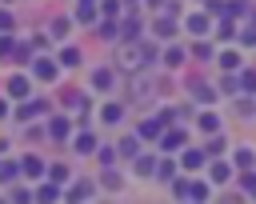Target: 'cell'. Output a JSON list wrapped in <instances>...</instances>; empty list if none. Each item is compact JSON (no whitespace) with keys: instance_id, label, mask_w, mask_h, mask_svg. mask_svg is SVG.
<instances>
[{"instance_id":"obj_31","label":"cell","mask_w":256,"mask_h":204,"mask_svg":"<svg viewBox=\"0 0 256 204\" xmlns=\"http://www.w3.org/2000/svg\"><path fill=\"white\" fill-rule=\"evenodd\" d=\"M156 180H172V164H168V160L156 164Z\"/></svg>"},{"instance_id":"obj_22","label":"cell","mask_w":256,"mask_h":204,"mask_svg":"<svg viewBox=\"0 0 256 204\" xmlns=\"http://www.w3.org/2000/svg\"><path fill=\"white\" fill-rule=\"evenodd\" d=\"M116 148H120V156H124V160H132V156H140V136H124Z\"/></svg>"},{"instance_id":"obj_26","label":"cell","mask_w":256,"mask_h":204,"mask_svg":"<svg viewBox=\"0 0 256 204\" xmlns=\"http://www.w3.org/2000/svg\"><path fill=\"white\" fill-rule=\"evenodd\" d=\"M100 180H104V188H120V184H124V176H120L116 168H104V176H100Z\"/></svg>"},{"instance_id":"obj_3","label":"cell","mask_w":256,"mask_h":204,"mask_svg":"<svg viewBox=\"0 0 256 204\" xmlns=\"http://www.w3.org/2000/svg\"><path fill=\"white\" fill-rule=\"evenodd\" d=\"M72 136H76V120L60 108V112H52L48 116V140L52 144H72Z\"/></svg>"},{"instance_id":"obj_19","label":"cell","mask_w":256,"mask_h":204,"mask_svg":"<svg viewBox=\"0 0 256 204\" xmlns=\"http://www.w3.org/2000/svg\"><path fill=\"white\" fill-rule=\"evenodd\" d=\"M48 180H56V184H68V180H72V168H68L64 160H48Z\"/></svg>"},{"instance_id":"obj_32","label":"cell","mask_w":256,"mask_h":204,"mask_svg":"<svg viewBox=\"0 0 256 204\" xmlns=\"http://www.w3.org/2000/svg\"><path fill=\"white\" fill-rule=\"evenodd\" d=\"M192 56H196V60H208V56H212V44H196Z\"/></svg>"},{"instance_id":"obj_21","label":"cell","mask_w":256,"mask_h":204,"mask_svg":"<svg viewBox=\"0 0 256 204\" xmlns=\"http://www.w3.org/2000/svg\"><path fill=\"white\" fill-rule=\"evenodd\" d=\"M172 32H176V24H172L168 16H156V24H152V36H156V40H168Z\"/></svg>"},{"instance_id":"obj_13","label":"cell","mask_w":256,"mask_h":204,"mask_svg":"<svg viewBox=\"0 0 256 204\" xmlns=\"http://www.w3.org/2000/svg\"><path fill=\"white\" fill-rule=\"evenodd\" d=\"M4 200H12V204H28V200H36V188L32 184H24V180H16L12 188H8V196Z\"/></svg>"},{"instance_id":"obj_20","label":"cell","mask_w":256,"mask_h":204,"mask_svg":"<svg viewBox=\"0 0 256 204\" xmlns=\"http://www.w3.org/2000/svg\"><path fill=\"white\" fill-rule=\"evenodd\" d=\"M120 40H128V44H132V40H140V20H136V16L120 20Z\"/></svg>"},{"instance_id":"obj_34","label":"cell","mask_w":256,"mask_h":204,"mask_svg":"<svg viewBox=\"0 0 256 204\" xmlns=\"http://www.w3.org/2000/svg\"><path fill=\"white\" fill-rule=\"evenodd\" d=\"M8 148H12V144H8V136H0V156H4Z\"/></svg>"},{"instance_id":"obj_33","label":"cell","mask_w":256,"mask_h":204,"mask_svg":"<svg viewBox=\"0 0 256 204\" xmlns=\"http://www.w3.org/2000/svg\"><path fill=\"white\" fill-rule=\"evenodd\" d=\"M200 160H204V156H200V152H196V148H188V156H184V164H188V168H196V164H200Z\"/></svg>"},{"instance_id":"obj_30","label":"cell","mask_w":256,"mask_h":204,"mask_svg":"<svg viewBox=\"0 0 256 204\" xmlns=\"http://www.w3.org/2000/svg\"><path fill=\"white\" fill-rule=\"evenodd\" d=\"M4 120H12V100L0 92V124H4Z\"/></svg>"},{"instance_id":"obj_23","label":"cell","mask_w":256,"mask_h":204,"mask_svg":"<svg viewBox=\"0 0 256 204\" xmlns=\"http://www.w3.org/2000/svg\"><path fill=\"white\" fill-rule=\"evenodd\" d=\"M164 64H168V68H180V64H184V48L168 44V48H164Z\"/></svg>"},{"instance_id":"obj_12","label":"cell","mask_w":256,"mask_h":204,"mask_svg":"<svg viewBox=\"0 0 256 204\" xmlns=\"http://www.w3.org/2000/svg\"><path fill=\"white\" fill-rule=\"evenodd\" d=\"M100 16H104V12H100V4H76V12H72V20H76V24H84V28H96V24H100Z\"/></svg>"},{"instance_id":"obj_14","label":"cell","mask_w":256,"mask_h":204,"mask_svg":"<svg viewBox=\"0 0 256 204\" xmlns=\"http://www.w3.org/2000/svg\"><path fill=\"white\" fill-rule=\"evenodd\" d=\"M96 120H100V124H108V128H116V124L124 120V104H104V108L96 112Z\"/></svg>"},{"instance_id":"obj_10","label":"cell","mask_w":256,"mask_h":204,"mask_svg":"<svg viewBox=\"0 0 256 204\" xmlns=\"http://www.w3.org/2000/svg\"><path fill=\"white\" fill-rule=\"evenodd\" d=\"M72 28H76L72 16H52V20H48V36H52L56 44H64V40L72 36Z\"/></svg>"},{"instance_id":"obj_18","label":"cell","mask_w":256,"mask_h":204,"mask_svg":"<svg viewBox=\"0 0 256 204\" xmlns=\"http://www.w3.org/2000/svg\"><path fill=\"white\" fill-rule=\"evenodd\" d=\"M116 160H120V148H116V144H100V148H96V164H100V168H112Z\"/></svg>"},{"instance_id":"obj_36","label":"cell","mask_w":256,"mask_h":204,"mask_svg":"<svg viewBox=\"0 0 256 204\" xmlns=\"http://www.w3.org/2000/svg\"><path fill=\"white\" fill-rule=\"evenodd\" d=\"M76 4H100V0H76Z\"/></svg>"},{"instance_id":"obj_35","label":"cell","mask_w":256,"mask_h":204,"mask_svg":"<svg viewBox=\"0 0 256 204\" xmlns=\"http://www.w3.org/2000/svg\"><path fill=\"white\" fill-rule=\"evenodd\" d=\"M148 8H164V0H148Z\"/></svg>"},{"instance_id":"obj_16","label":"cell","mask_w":256,"mask_h":204,"mask_svg":"<svg viewBox=\"0 0 256 204\" xmlns=\"http://www.w3.org/2000/svg\"><path fill=\"white\" fill-rule=\"evenodd\" d=\"M16 44H20V36H16V32H0V64H8V68H12V52H16Z\"/></svg>"},{"instance_id":"obj_29","label":"cell","mask_w":256,"mask_h":204,"mask_svg":"<svg viewBox=\"0 0 256 204\" xmlns=\"http://www.w3.org/2000/svg\"><path fill=\"white\" fill-rule=\"evenodd\" d=\"M100 12L104 16H120V0H100Z\"/></svg>"},{"instance_id":"obj_2","label":"cell","mask_w":256,"mask_h":204,"mask_svg":"<svg viewBox=\"0 0 256 204\" xmlns=\"http://www.w3.org/2000/svg\"><path fill=\"white\" fill-rule=\"evenodd\" d=\"M12 104L16 100H28V96H36V80H32V72L28 68H12L8 76H4V88H0Z\"/></svg>"},{"instance_id":"obj_28","label":"cell","mask_w":256,"mask_h":204,"mask_svg":"<svg viewBox=\"0 0 256 204\" xmlns=\"http://www.w3.org/2000/svg\"><path fill=\"white\" fill-rule=\"evenodd\" d=\"M200 128H204V132H216V128H220V120H216L212 112H204V116H200Z\"/></svg>"},{"instance_id":"obj_5","label":"cell","mask_w":256,"mask_h":204,"mask_svg":"<svg viewBox=\"0 0 256 204\" xmlns=\"http://www.w3.org/2000/svg\"><path fill=\"white\" fill-rule=\"evenodd\" d=\"M20 172H24V180L36 184V180L48 176V160H44L40 152H24V156H20Z\"/></svg>"},{"instance_id":"obj_27","label":"cell","mask_w":256,"mask_h":204,"mask_svg":"<svg viewBox=\"0 0 256 204\" xmlns=\"http://www.w3.org/2000/svg\"><path fill=\"white\" fill-rule=\"evenodd\" d=\"M188 28H192V32H204V28H208V16H200V12L188 16Z\"/></svg>"},{"instance_id":"obj_8","label":"cell","mask_w":256,"mask_h":204,"mask_svg":"<svg viewBox=\"0 0 256 204\" xmlns=\"http://www.w3.org/2000/svg\"><path fill=\"white\" fill-rule=\"evenodd\" d=\"M16 180H24V172H20V156H0V188H12Z\"/></svg>"},{"instance_id":"obj_1","label":"cell","mask_w":256,"mask_h":204,"mask_svg":"<svg viewBox=\"0 0 256 204\" xmlns=\"http://www.w3.org/2000/svg\"><path fill=\"white\" fill-rule=\"evenodd\" d=\"M52 116V100L48 96H28V100H16L12 104V124H32V120H48Z\"/></svg>"},{"instance_id":"obj_15","label":"cell","mask_w":256,"mask_h":204,"mask_svg":"<svg viewBox=\"0 0 256 204\" xmlns=\"http://www.w3.org/2000/svg\"><path fill=\"white\" fill-rule=\"evenodd\" d=\"M132 172H136V176H156V156H152V152L132 156Z\"/></svg>"},{"instance_id":"obj_24","label":"cell","mask_w":256,"mask_h":204,"mask_svg":"<svg viewBox=\"0 0 256 204\" xmlns=\"http://www.w3.org/2000/svg\"><path fill=\"white\" fill-rule=\"evenodd\" d=\"M0 32H16V16L8 4H0Z\"/></svg>"},{"instance_id":"obj_25","label":"cell","mask_w":256,"mask_h":204,"mask_svg":"<svg viewBox=\"0 0 256 204\" xmlns=\"http://www.w3.org/2000/svg\"><path fill=\"white\" fill-rule=\"evenodd\" d=\"M180 144H184V132H180V128H176V132H164V136H160V148H180Z\"/></svg>"},{"instance_id":"obj_4","label":"cell","mask_w":256,"mask_h":204,"mask_svg":"<svg viewBox=\"0 0 256 204\" xmlns=\"http://www.w3.org/2000/svg\"><path fill=\"white\" fill-rule=\"evenodd\" d=\"M28 72H32L36 84H56V80H60V60H56V56H36V60L28 64Z\"/></svg>"},{"instance_id":"obj_9","label":"cell","mask_w":256,"mask_h":204,"mask_svg":"<svg viewBox=\"0 0 256 204\" xmlns=\"http://www.w3.org/2000/svg\"><path fill=\"white\" fill-rule=\"evenodd\" d=\"M88 84H92L96 92H112V88H116V72H112L108 64H100V68L88 72Z\"/></svg>"},{"instance_id":"obj_7","label":"cell","mask_w":256,"mask_h":204,"mask_svg":"<svg viewBox=\"0 0 256 204\" xmlns=\"http://www.w3.org/2000/svg\"><path fill=\"white\" fill-rule=\"evenodd\" d=\"M88 196H96V180H92V176H76V180H68L64 200H88Z\"/></svg>"},{"instance_id":"obj_6","label":"cell","mask_w":256,"mask_h":204,"mask_svg":"<svg viewBox=\"0 0 256 204\" xmlns=\"http://www.w3.org/2000/svg\"><path fill=\"white\" fill-rule=\"evenodd\" d=\"M96 148H100L96 132H92V128H76V136H72V152H76V156H96Z\"/></svg>"},{"instance_id":"obj_17","label":"cell","mask_w":256,"mask_h":204,"mask_svg":"<svg viewBox=\"0 0 256 204\" xmlns=\"http://www.w3.org/2000/svg\"><path fill=\"white\" fill-rule=\"evenodd\" d=\"M84 100H88V92H76V88H64V92H60V108H64V112H76Z\"/></svg>"},{"instance_id":"obj_11","label":"cell","mask_w":256,"mask_h":204,"mask_svg":"<svg viewBox=\"0 0 256 204\" xmlns=\"http://www.w3.org/2000/svg\"><path fill=\"white\" fill-rule=\"evenodd\" d=\"M56 60H60V68H68V72H72V68H80V64H84V52H80L76 44H68V40H64V44L56 48Z\"/></svg>"}]
</instances>
